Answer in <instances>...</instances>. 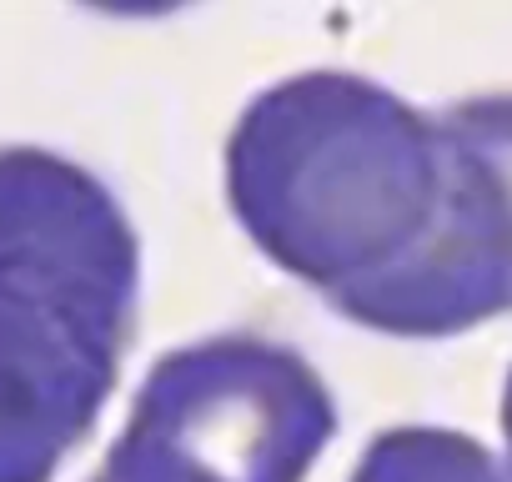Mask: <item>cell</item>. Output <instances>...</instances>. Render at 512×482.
Returning a JSON list of instances; mask_svg holds the SVG:
<instances>
[{
    "mask_svg": "<svg viewBox=\"0 0 512 482\" xmlns=\"http://www.w3.org/2000/svg\"><path fill=\"white\" fill-rule=\"evenodd\" d=\"M502 442H507V467H512V367L502 382Z\"/></svg>",
    "mask_w": 512,
    "mask_h": 482,
    "instance_id": "obj_6",
    "label": "cell"
},
{
    "mask_svg": "<svg viewBox=\"0 0 512 482\" xmlns=\"http://www.w3.org/2000/svg\"><path fill=\"white\" fill-rule=\"evenodd\" d=\"M337 437L317 367L256 332L156 357L96 482H307Z\"/></svg>",
    "mask_w": 512,
    "mask_h": 482,
    "instance_id": "obj_3",
    "label": "cell"
},
{
    "mask_svg": "<svg viewBox=\"0 0 512 482\" xmlns=\"http://www.w3.org/2000/svg\"><path fill=\"white\" fill-rule=\"evenodd\" d=\"M347 482H512V467L457 427H387Z\"/></svg>",
    "mask_w": 512,
    "mask_h": 482,
    "instance_id": "obj_5",
    "label": "cell"
},
{
    "mask_svg": "<svg viewBox=\"0 0 512 482\" xmlns=\"http://www.w3.org/2000/svg\"><path fill=\"white\" fill-rule=\"evenodd\" d=\"M91 482H96V477H91Z\"/></svg>",
    "mask_w": 512,
    "mask_h": 482,
    "instance_id": "obj_7",
    "label": "cell"
},
{
    "mask_svg": "<svg viewBox=\"0 0 512 482\" xmlns=\"http://www.w3.org/2000/svg\"><path fill=\"white\" fill-rule=\"evenodd\" d=\"M141 241L81 161L0 146V482H51L136 337Z\"/></svg>",
    "mask_w": 512,
    "mask_h": 482,
    "instance_id": "obj_2",
    "label": "cell"
},
{
    "mask_svg": "<svg viewBox=\"0 0 512 482\" xmlns=\"http://www.w3.org/2000/svg\"><path fill=\"white\" fill-rule=\"evenodd\" d=\"M452 196L427 257L352 322L387 337H457L512 312V91L442 111Z\"/></svg>",
    "mask_w": 512,
    "mask_h": 482,
    "instance_id": "obj_4",
    "label": "cell"
},
{
    "mask_svg": "<svg viewBox=\"0 0 512 482\" xmlns=\"http://www.w3.org/2000/svg\"><path fill=\"white\" fill-rule=\"evenodd\" d=\"M447 196L442 116L352 71L267 86L226 136L236 226L347 322L427 257Z\"/></svg>",
    "mask_w": 512,
    "mask_h": 482,
    "instance_id": "obj_1",
    "label": "cell"
}]
</instances>
